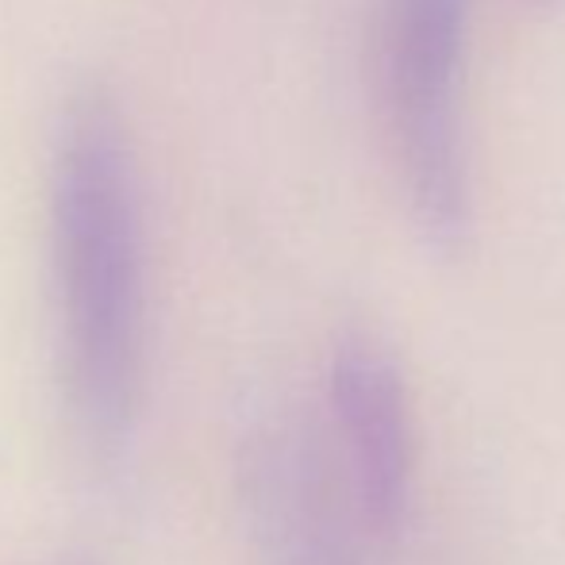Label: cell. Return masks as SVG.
Returning a JSON list of instances; mask_svg holds the SVG:
<instances>
[{
	"label": "cell",
	"mask_w": 565,
	"mask_h": 565,
	"mask_svg": "<svg viewBox=\"0 0 565 565\" xmlns=\"http://www.w3.org/2000/svg\"><path fill=\"white\" fill-rule=\"evenodd\" d=\"M51 258L70 416L93 450L116 454L147 385V235L131 142L105 93H82L62 116Z\"/></svg>",
	"instance_id": "cell-1"
},
{
	"label": "cell",
	"mask_w": 565,
	"mask_h": 565,
	"mask_svg": "<svg viewBox=\"0 0 565 565\" xmlns=\"http://www.w3.org/2000/svg\"><path fill=\"white\" fill-rule=\"evenodd\" d=\"M469 0H377V108L416 235L439 258L473 243L466 131Z\"/></svg>",
	"instance_id": "cell-2"
},
{
	"label": "cell",
	"mask_w": 565,
	"mask_h": 565,
	"mask_svg": "<svg viewBox=\"0 0 565 565\" xmlns=\"http://www.w3.org/2000/svg\"><path fill=\"white\" fill-rule=\"evenodd\" d=\"M331 412L350 484L373 535H401L416 481L408 385L396 358L370 335H347L331 358Z\"/></svg>",
	"instance_id": "cell-3"
},
{
	"label": "cell",
	"mask_w": 565,
	"mask_h": 565,
	"mask_svg": "<svg viewBox=\"0 0 565 565\" xmlns=\"http://www.w3.org/2000/svg\"><path fill=\"white\" fill-rule=\"evenodd\" d=\"M246 477L262 565H350L320 466L300 443L269 439Z\"/></svg>",
	"instance_id": "cell-4"
}]
</instances>
